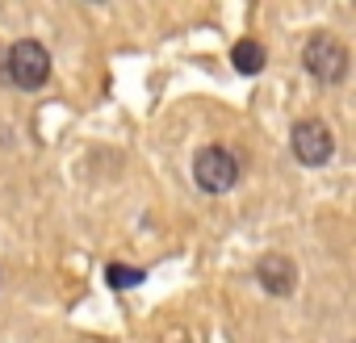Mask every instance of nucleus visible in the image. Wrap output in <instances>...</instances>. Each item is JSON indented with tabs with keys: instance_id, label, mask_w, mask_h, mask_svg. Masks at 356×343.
<instances>
[{
	"instance_id": "5",
	"label": "nucleus",
	"mask_w": 356,
	"mask_h": 343,
	"mask_svg": "<svg viewBox=\"0 0 356 343\" xmlns=\"http://www.w3.org/2000/svg\"><path fill=\"white\" fill-rule=\"evenodd\" d=\"M256 276H260V285H264L268 293H277V297L293 289V264H289L285 256H264L260 268H256Z\"/></svg>"
},
{
	"instance_id": "7",
	"label": "nucleus",
	"mask_w": 356,
	"mask_h": 343,
	"mask_svg": "<svg viewBox=\"0 0 356 343\" xmlns=\"http://www.w3.org/2000/svg\"><path fill=\"white\" fill-rule=\"evenodd\" d=\"M109 285L113 289H130V285H138L143 281V268H130V264H109Z\"/></svg>"
},
{
	"instance_id": "4",
	"label": "nucleus",
	"mask_w": 356,
	"mask_h": 343,
	"mask_svg": "<svg viewBox=\"0 0 356 343\" xmlns=\"http://www.w3.org/2000/svg\"><path fill=\"white\" fill-rule=\"evenodd\" d=\"M335 151V138L323 122H298L293 126V155L306 163V167H323Z\"/></svg>"
},
{
	"instance_id": "1",
	"label": "nucleus",
	"mask_w": 356,
	"mask_h": 343,
	"mask_svg": "<svg viewBox=\"0 0 356 343\" xmlns=\"http://www.w3.org/2000/svg\"><path fill=\"white\" fill-rule=\"evenodd\" d=\"M9 80L17 84V88H42L47 84V76H51V55H47V47H38V42H17L13 51H9Z\"/></svg>"
},
{
	"instance_id": "2",
	"label": "nucleus",
	"mask_w": 356,
	"mask_h": 343,
	"mask_svg": "<svg viewBox=\"0 0 356 343\" xmlns=\"http://www.w3.org/2000/svg\"><path fill=\"white\" fill-rule=\"evenodd\" d=\"M193 176H197V185H202L206 193H227V189L239 181V163H235L231 151L206 147V151H197V159H193Z\"/></svg>"
},
{
	"instance_id": "6",
	"label": "nucleus",
	"mask_w": 356,
	"mask_h": 343,
	"mask_svg": "<svg viewBox=\"0 0 356 343\" xmlns=\"http://www.w3.org/2000/svg\"><path fill=\"white\" fill-rule=\"evenodd\" d=\"M231 59H235V67H239L243 76H256V72L264 67V47H260V42H252V38H243V42H235Z\"/></svg>"
},
{
	"instance_id": "3",
	"label": "nucleus",
	"mask_w": 356,
	"mask_h": 343,
	"mask_svg": "<svg viewBox=\"0 0 356 343\" xmlns=\"http://www.w3.org/2000/svg\"><path fill=\"white\" fill-rule=\"evenodd\" d=\"M306 72L314 76V80H327V84H335V80H343L348 76V51L331 38V34H314L310 42H306Z\"/></svg>"
}]
</instances>
